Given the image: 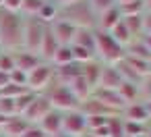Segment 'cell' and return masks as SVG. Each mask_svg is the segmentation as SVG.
<instances>
[{"instance_id":"36","label":"cell","mask_w":151,"mask_h":137,"mask_svg":"<svg viewBox=\"0 0 151 137\" xmlns=\"http://www.w3.org/2000/svg\"><path fill=\"white\" fill-rule=\"evenodd\" d=\"M0 114L2 116H15L17 110H15V100L13 98H0Z\"/></svg>"},{"instance_id":"3","label":"cell","mask_w":151,"mask_h":137,"mask_svg":"<svg viewBox=\"0 0 151 137\" xmlns=\"http://www.w3.org/2000/svg\"><path fill=\"white\" fill-rule=\"evenodd\" d=\"M95 56L99 62L104 65H116L120 62L124 56H126V50L114 42V38L108 33V31H99L95 29Z\"/></svg>"},{"instance_id":"33","label":"cell","mask_w":151,"mask_h":137,"mask_svg":"<svg viewBox=\"0 0 151 137\" xmlns=\"http://www.w3.org/2000/svg\"><path fill=\"white\" fill-rule=\"evenodd\" d=\"M27 87H21V85H15V83H6L2 89H0V98H19L21 94H25Z\"/></svg>"},{"instance_id":"53","label":"cell","mask_w":151,"mask_h":137,"mask_svg":"<svg viewBox=\"0 0 151 137\" xmlns=\"http://www.w3.org/2000/svg\"><path fill=\"white\" fill-rule=\"evenodd\" d=\"M149 127H151V125H149Z\"/></svg>"},{"instance_id":"1","label":"cell","mask_w":151,"mask_h":137,"mask_svg":"<svg viewBox=\"0 0 151 137\" xmlns=\"http://www.w3.org/2000/svg\"><path fill=\"white\" fill-rule=\"evenodd\" d=\"M23 15L0 9V50L17 52L23 48Z\"/></svg>"},{"instance_id":"26","label":"cell","mask_w":151,"mask_h":137,"mask_svg":"<svg viewBox=\"0 0 151 137\" xmlns=\"http://www.w3.org/2000/svg\"><path fill=\"white\" fill-rule=\"evenodd\" d=\"M118 94H120V98L124 100V104L139 102V96H141V91H139V85H134V83H126V81H122V83H120V87H118Z\"/></svg>"},{"instance_id":"45","label":"cell","mask_w":151,"mask_h":137,"mask_svg":"<svg viewBox=\"0 0 151 137\" xmlns=\"http://www.w3.org/2000/svg\"><path fill=\"white\" fill-rule=\"evenodd\" d=\"M9 83V75L6 73H2V71H0V89H2L4 85Z\"/></svg>"},{"instance_id":"52","label":"cell","mask_w":151,"mask_h":137,"mask_svg":"<svg viewBox=\"0 0 151 137\" xmlns=\"http://www.w3.org/2000/svg\"><path fill=\"white\" fill-rule=\"evenodd\" d=\"M0 137H2V135H0Z\"/></svg>"},{"instance_id":"4","label":"cell","mask_w":151,"mask_h":137,"mask_svg":"<svg viewBox=\"0 0 151 137\" xmlns=\"http://www.w3.org/2000/svg\"><path fill=\"white\" fill-rule=\"evenodd\" d=\"M44 96L48 98V102H50V106L54 108V110H58V112H70V110H79V106H81V102L75 98V94L70 91V87L68 85H64V83H60V81H52V85L44 91Z\"/></svg>"},{"instance_id":"5","label":"cell","mask_w":151,"mask_h":137,"mask_svg":"<svg viewBox=\"0 0 151 137\" xmlns=\"http://www.w3.org/2000/svg\"><path fill=\"white\" fill-rule=\"evenodd\" d=\"M54 81V65L42 62L27 73V89L33 94H44Z\"/></svg>"},{"instance_id":"14","label":"cell","mask_w":151,"mask_h":137,"mask_svg":"<svg viewBox=\"0 0 151 137\" xmlns=\"http://www.w3.org/2000/svg\"><path fill=\"white\" fill-rule=\"evenodd\" d=\"M93 98H97L99 102H104L108 108H112V110H116V112H122L124 110V100L120 98V94H118V89H93Z\"/></svg>"},{"instance_id":"15","label":"cell","mask_w":151,"mask_h":137,"mask_svg":"<svg viewBox=\"0 0 151 137\" xmlns=\"http://www.w3.org/2000/svg\"><path fill=\"white\" fill-rule=\"evenodd\" d=\"M27 127H29V123L21 114H15V116L6 118V123L2 125V129H0V135L2 137H21L27 131Z\"/></svg>"},{"instance_id":"42","label":"cell","mask_w":151,"mask_h":137,"mask_svg":"<svg viewBox=\"0 0 151 137\" xmlns=\"http://www.w3.org/2000/svg\"><path fill=\"white\" fill-rule=\"evenodd\" d=\"M143 36H151V13H143Z\"/></svg>"},{"instance_id":"43","label":"cell","mask_w":151,"mask_h":137,"mask_svg":"<svg viewBox=\"0 0 151 137\" xmlns=\"http://www.w3.org/2000/svg\"><path fill=\"white\" fill-rule=\"evenodd\" d=\"M54 4H58V9L60 7H68V4H73V2H79V0H52Z\"/></svg>"},{"instance_id":"31","label":"cell","mask_w":151,"mask_h":137,"mask_svg":"<svg viewBox=\"0 0 151 137\" xmlns=\"http://www.w3.org/2000/svg\"><path fill=\"white\" fill-rule=\"evenodd\" d=\"M108 129H110V137H124V118H122V114L110 116Z\"/></svg>"},{"instance_id":"32","label":"cell","mask_w":151,"mask_h":137,"mask_svg":"<svg viewBox=\"0 0 151 137\" xmlns=\"http://www.w3.org/2000/svg\"><path fill=\"white\" fill-rule=\"evenodd\" d=\"M37 94H33V91H25V94H21L19 98H15V110H17V114H21L23 116V112L29 108V104L33 102V98H35Z\"/></svg>"},{"instance_id":"9","label":"cell","mask_w":151,"mask_h":137,"mask_svg":"<svg viewBox=\"0 0 151 137\" xmlns=\"http://www.w3.org/2000/svg\"><path fill=\"white\" fill-rule=\"evenodd\" d=\"M79 110H81L85 116H116V114H120V112L108 108V106H106L104 102H99L97 98H93V94H91L87 100L81 102Z\"/></svg>"},{"instance_id":"50","label":"cell","mask_w":151,"mask_h":137,"mask_svg":"<svg viewBox=\"0 0 151 137\" xmlns=\"http://www.w3.org/2000/svg\"><path fill=\"white\" fill-rule=\"evenodd\" d=\"M147 137H151V127H149V133H147Z\"/></svg>"},{"instance_id":"13","label":"cell","mask_w":151,"mask_h":137,"mask_svg":"<svg viewBox=\"0 0 151 137\" xmlns=\"http://www.w3.org/2000/svg\"><path fill=\"white\" fill-rule=\"evenodd\" d=\"M37 125H40V129L48 137H56L58 133H62V112H58V110L52 108Z\"/></svg>"},{"instance_id":"51","label":"cell","mask_w":151,"mask_h":137,"mask_svg":"<svg viewBox=\"0 0 151 137\" xmlns=\"http://www.w3.org/2000/svg\"><path fill=\"white\" fill-rule=\"evenodd\" d=\"M0 4H2V0H0Z\"/></svg>"},{"instance_id":"2","label":"cell","mask_w":151,"mask_h":137,"mask_svg":"<svg viewBox=\"0 0 151 137\" xmlns=\"http://www.w3.org/2000/svg\"><path fill=\"white\" fill-rule=\"evenodd\" d=\"M58 19L70 23L77 29H95L97 27V15L93 13L87 0H79V2H73L68 7H60Z\"/></svg>"},{"instance_id":"28","label":"cell","mask_w":151,"mask_h":137,"mask_svg":"<svg viewBox=\"0 0 151 137\" xmlns=\"http://www.w3.org/2000/svg\"><path fill=\"white\" fill-rule=\"evenodd\" d=\"M118 11H120L122 17L143 15V13H145V2H143V0H130V2H126V4H120Z\"/></svg>"},{"instance_id":"16","label":"cell","mask_w":151,"mask_h":137,"mask_svg":"<svg viewBox=\"0 0 151 137\" xmlns=\"http://www.w3.org/2000/svg\"><path fill=\"white\" fill-rule=\"evenodd\" d=\"M124 120H130V123H145L149 125V114H147V108H145V102H132V104H126L124 110L120 112Z\"/></svg>"},{"instance_id":"17","label":"cell","mask_w":151,"mask_h":137,"mask_svg":"<svg viewBox=\"0 0 151 137\" xmlns=\"http://www.w3.org/2000/svg\"><path fill=\"white\" fill-rule=\"evenodd\" d=\"M120 83H122V77L118 75L116 67H114V65H104V67H101V75H99L97 87H99V89H118ZM97 87H95V89H97Z\"/></svg>"},{"instance_id":"10","label":"cell","mask_w":151,"mask_h":137,"mask_svg":"<svg viewBox=\"0 0 151 137\" xmlns=\"http://www.w3.org/2000/svg\"><path fill=\"white\" fill-rule=\"evenodd\" d=\"M58 48H60L58 40L54 38L50 25H46V31H44V38H42V44H40V50H37L40 58H42L44 62H50V65H52V58H54V54H56Z\"/></svg>"},{"instance_id":"35","label":"cell","mask_w":151,"mask_h":137,"mask_svg":"<svg viewBox=\"0 0 151 137\" xmlns=\"http://www.w3.org/2000/svg\"><path fill=\"white\" fill-rule=\"evenodd\" d=\"M87 2L91 4V9H93V13L99 17L101 13H106L108 9H112V7H116V0H87Z\"/></svg>"},{"instance_id":"25","label":"cell","mask_w":151,"mask_h":137,"mask_svg":"<svg viewBox=\"0 0 151 137\" xmlns=\"http://www.w3.org/2000/svg\"><path fill=\"white\" fill-rule=\"evenodd\" d=\"M124 27L128 29V33L132 36V40L143 36V15H132V17H122Z\"/></svg>"},{"instance_id":"29","label":"cell","mask_w":151,"mask_h":137,"mask_svg":"<svg viewBox=\"0 0 151 137\" xmlns=\"http://www.w3.org/2000/svg\"><path fill=\"white\" fill-rule=\"evenodd\" d=\"M68 62H75V56H73V48L70 46H60L52 58V65L54 67H62V65H68Z\"/></svg>"},{"instance_id":"21","label":"cell","mask_w":151,"mask_h":137,"mask_svg":"<svg viewBox=\"0 0 151 137\" xmlns=\"http://www.w3.org/2000/svg\"><path fill=\"white\" fill-rule=\"evenodd\" d=\"M68 87H70V91L75 94V98H77L79 102L87 100V98L93 94V87H91V85H89V83H87V81H85L81 75H79L77 79H73V81L68 83Z\"/></svg>"},{"instance_id":"47","label":"cell","mask_w":151,"mask_h":137,"mask_svg":"<svg viewBox=\"0 0 151 137\" xmlns=\"http://www.w3.org/2000/svg\"><path fill=\"white\" fill-rule=\"evenodd\" d=\"M145 108H147V114H149V120H151V100L145 102Z\"/></svg>"},{"instance_id":"38","label":"cell","mask_w":151,"mask_h":137,"mask_svg":"<svg viewBox=\"0 0 151 137\" xmlns=\"http://www.w3.org/2000/svg\"><path fill=\"white\" fill-rule=\"evenodd\" d=\"M139 91H141V96H143V102H149V100H151V73H147V75L141 79Z\"/></svg>"},{"instance_id":"34","label":"cell","mask_w":151,"mask_h":137,"mask_svg":"<svg viewBox=\"0 0 151 137\" xmlns=\"http://www.w3.org/2000/svg\"><path fill=\"white\" fill-rule=\"evenodd\" d=\"M0 71L2 73H11L15 71V58H13V52H4V50H0Z\"/></svg>"},{"instance_id":"6","label":"cell","mask_w":151,"mask_h":137,"mask_svg":"<svg viewBox=\"0 0 151 137\" xmlns=\"http://www.w3.org/2000/svg\"><path fill=\"white\" fill-rule=\"evenodd\" d=\"M44 31H46V25L37 17H25V21H23V50L37 54Z\"/></svg>"},{"instance_id":"41","label":"cell","mask_w":151,"mask_h":137,"mask_svg":"<svg viewBox=\"0 0 151 137\" xmlns=\"http://www.w3.org/2000/svg\"><path fill=\"white\" fill-rule=\"evenodd\" d=\"M21 137H48V135L40 129V125H29V127H27V131H25Z\"/></svg>"},{"instance_id":"39","label":"cell","mask_w":151,"mask_h":137,"mask_svg":"<svg viewBox=\"0 0 151 137\" xmlns=\"http://www.w3.org/2000/svg\"><path fill=\"white\" fill-rule=\"evenodd\" d=\"M9 83H15V85H21V87H27V73L15 69L9 73Z\"/></svg>"},{"instance_id":"23","label":"cell","mask_w":151,"mask_h":137,"mask_svg":"<svg viewBox=\"0 0 151 137\" xmlns=\"http://www.w3.org/2000/svg\"><path fill=\"white\" fill-rule=\"evenodd\" d=\"M37 19L44 25H52L58 19V4H54L52 0H46L42 4V9H40V13H37Z\"/></svg>"},{"instance_id":"40","label":"cell","mask_w":151,"mask_h":137,"mask_svg":"<svg viewBox=\"0 0 151 137\" xmlns=\"http://www.w3.org/2000/svg\"><path fill=\"white\" fill-rule=\"evenodd\" d=\"M21 2H23V0H2L0 9H2V11H9V13H19V15H21Z\"/></svg>"},{"instance_id":"12","label":"cell","mask_w":151,"mask_h":137,"mask_svg":"<svg viewBox=\"0 0 151 137\" xmlns=\"http://www.w3.org/2000/svg\"><path fill=\"white\" fill-rule=\"evenodd\" d=\"M50 29H52V33H54V38L58 40L60 46H70L73 40H75V33H77V27H73L70 23L60 21V19H56L50 25Z\"/></svg>"},{"instance_id":"27","label":"cell","mask_w":151,"mask_h":137,"mask_svg":"<svg viewBox=\"0 0 151 137\" xmlns=\"http://www.w3.org/2000/svg\"><path fill=\"white\" fill-rule=\"evenodd\" d=\"M147 133H149V125L124 120V137H147Z\"/></svg>"},{"instance_id":"7","label":"cell","mask_w":151,"mask_h":137,"mask_svg":"<svg viewBox=\"0 0 151 137\" xmlns=\"http://www.w3.org/2000/svg\"><path fill=\"white\" fill-rule=\"evenodd\" d=\"M62 133L70 137H85L87 135V120L81 110L62 112Z\"/></svg>"},{"instance_id":"8","label":"cell","mask_w":151,"mask_h":137,"mask_svg":"<svg viewBox=\"0 0 151 137\" xmlns=\"http://www.w3.org/2000/svg\"><path fill=\"white\" fill-rule=\"evenodd\" d=\"M50 110H52V106H50L48 98H46L44 94H37V96L33 98V102L29 104V108L23 112V118H25L29 125H37Z\"/></svg>"},{"instance_id":"24","label":"cell","mask_w":151,"mask_h":137,"mask_svg":"<svg viewBox=\"0 0 151 137\" xmlns=\"http://www.w3.org/2000/svg\"><path fill=\"white\" fill-rule=\"evenodd\" d=\"M108 33H110V36L114 38V42H116V44H120L124 50H126V46L132 42V36H130V33H128V29L124 27L122 19H120V21H118V23H116V25H114V27H112Z\"/></svg>"},{"instance_id":"30","label":"cell","mask_w":151,"mask_h":137,"mask_svg":"<svg viewBox=\"0 0 151 137\" xmlns=\"http://www.w3.org/2000/svg\"><path fill=\"white\" fill-rule=\"evenodd\" d=\"M44 2L46 0H23L21 2V15L23 17H37Z\"/></svg>"},{"instance_id":"49","label":"cell","mask_w":151,"mask_h":137,"mask_svg":"<svg viewBox=\"0 0 151 137\" xmlns=\"http://www.w3.org/2000/svg\"><path fill=\"white\" fill-rule=\"evenodd\" d=\"M56 137H70V135H64V133H58Z\"/></svg>"},{"instance_id":"20","label":"cell","mask_w":151,"mask_h":137,"mask_svg":"<svg viewBox=\"0 0 151 137\" xmlns=\"http://www.w3.org/2000/svg\"><path fill=\"white\" fill-rule=\"evenodd\" d=\"M93 31L95 29H77L70 46H81V48H87V50L95 52V33Z\"/></svg>"},{"instance_id":"46","label":"cell","mask_w":151,"mask_h":137,"mask_svg":"<svg viewBox=\"0 0 151 137\" xmlns=\"http://www.w3.org/2000/svg\"><path fill=\"white\" fill-rule=\"evenodd\" d=\"M145 2V13H151V0H143Z\"/></svg>"},{"instance_id":"37","label":"cell","mask_w":151,"mask_h":137,"mask_svg":"<svg viewBox=\"0 0 151 137\" xmlns=\"http://www.w3.org/2000/svg\"><path fill=\"white\" fill-rule=\"evenodd\" d=\"M85 120H87V133H89V131H95L99 127H106L110 116H85Z\"/></svg>"},{"instance_id":"18","label":"cell","mask_w":151,"mask_h":137,"mask_svg":"<svg viewBox=\"0 0 151 137\" xmlns=\"http://www.w3.org/2000/svg\"><path fill=\"white\" fill-rule=\"evenodd\" d=\"M101 67H104V62H99L97 58L95 60H91V62H85L83 65V71H81V77L95 89L97 87V83H99V75H101Z\"/></svg>"},{"instance_id":"22","label":"cell","mask_w":151,"mask_h":137,"mask_svg":"<svg viewBox=\"0 0 151 137\" xmlns=\"http://www.w3.org/2000/svg\"><path fill=\"white\" fill-rule=\"evenodd\" d=\"M114 67H116L118 75L122 77V81H126V83H134V85H139V83H141V79H143V77H141V75H139V73H137V71H134V69L124 60V58H122L120 62H116Z\"/></svg>"},{"instance_id":"48","label":"cell","mask_w":151,"mask_h":137,"mask_svg":"<svg viewBox=\"0 0 151 137\" xmlns=\"http://www.w3.org/2000/svg\"><path fill=\"white\" fill-rule=\"evenodd\" d=\"M147 67H149V73H151V58L147 60Z\"/></svg>"},{"instance_id":"11","label":"cell","mask_w":151,"mask_h":137,"mask_svg":"<svg viewBox=\"0 0 151 137\" xmlns=\"http://www.w3.org/2000/svg\"><path fill=\"white\" fill-rule=\"evenodd\" d=\"M13 58H15V69H19V71H23V73H29V71H33L37 65H42L44 60L40 58V54H35V52H27V50H17V52H13Z\"/></svg>"},{"instance_id":"44","label":"cell","mask_w":151,"mask_h":137,"mask_svg":"<svg viewBox=\"0 0 151 137\" xmlns=\"http://www.w3.org/2000/svg\"><path fill=\"white\" fill-rule=\"evenodd\" d=\"M141 40H143L145 48H147V50H149V54H151V36H141Z\"/></svg>"},{"instance_id":"19","label":"cell","mask_w":151,"mask_h":137,"mask_svg":"<svg viewBox=\"0 0 151 137\" xmlns=\"http://www.w3.org/2000/svg\"><path fill=\"white\" fill-rule=\"evenodd\" d=\"M120 19H122V15H120L118 7H112V9H108L106 13H101V15L97 17V27H95V29H99V31H110Z\"/></svg>"}]
</instances>
